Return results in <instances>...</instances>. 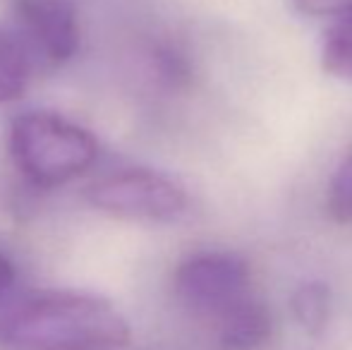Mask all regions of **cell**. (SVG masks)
<instances>
[{"label":"cell","mask_w":352,"mask_h":350,"mask_svg":"<svg viewBox=\"0 0 352 350\" xmlns=\"http://www.w3.org/2000/svg\"><path fill=\"white\" fill-rule=\"evenodd\" d=\"M295 5L309 17H352V0H295Z\"/></svg>","instance_id":"8fae6325"},{"label":"cell","mask_w":352,"mask_h":350,"mask_svg":"<svg viewBox=\"0 0 352 350\" xmlns=\"http://www.w3.org/2000/svg\"><path fill=\"white\" fill-rule=\"evenodd\" d=\"M331 288L324 281H307L297 285L290 298V312L295 322L309 336H321L331 322Z\"/></svg>","instance_id":"ba28073f"},{"label":"cell","mask_w":352,"mask_h":350,"mask_svg":"<svg viewBox=\"0 0 352 350\" xmlns=\"http://www.w3.org/2000/svg\"><path fill=\"white\" fill-rule=\"evenodd\" d=\"M8 151L24 182L53 190L89 173L101 156V144L87 127L60 113L24 111L10 122Z\"/></svg>","instance_id":"7a4b0ae2"},{"label":"cell","mask_w":352,"mask_h":350,"mask_svg":"<svg viewBox=\"0 0 352 350\" xmlns=\"http://www.w3.org/2000/svg\"><path fill=\"white\" fill-rule=\"evenodd\" d=\"M175 298L195 317L216 324L230 309L250 300L252 288L250 264L235 252H197L175 269L173 278Z\"/></svg>","instance_id":"277c9868"},{"label":"cell","mask_w":352,"mask_h":350,"mask_svg":"<svg viewBox=\"0 0 352 350\" xmlns=\"http://www.w3.org/2000/svg\"><path fill=\"white\" fill-rule=\"evenodd\" d=\"M14 278H17V269L10 262V257H5V254L0 252V298L12 288Z\"/></svg>","instance_id":"7c38bea8"},{"label":"cell","mask_w":352,"mask_h":350,"mask_svg":"<svg viewBox=\"0 0 352 350\" xmlns=\"http://www.w3.org/2000/svg\"><path fill=\"white\" fill-rule=\"evenodd\" d=\"M130 338L116 305L74 290L36 293L0 317V346L8 350H120Z\"/></svg>","instance_id":"6da1fadb"},{"label":"cell","mask_w":352,"mask_h":350,"mask_svg":"<svg viewBox=\"0 0 352 350\" xmlns=\"http://www.w3.org/2000/svg\"><path fill=\"white\" fill-rule=\"evenodd\" d=\"M223 350H261L271 341L274 319L264 300L252 295L213 324Z\"/></svg>","instance_id":"8992f818"},{"label":"cell","mask_w":352,"mask_h":350,"mask_svg":"<svg viewBox=\"0 0 352 350\" xmlns=\"http://www.w3.org/2000/svg\"><path fill=\"white\" fill-rule=\"evenodd\" d=\"M34 63L17 36L0 32V106L24 96L32 80Z\"/></svg>","instance_id":"52a82bcc"},{"label":"cell","mask_w":352,"mask_h":350,"mask_svg":"<svg viewBox=\"0 0 352 350\" xmlns=\"http://www.w3.org/2000/svg\"><path fill=\"white\" fill-rule=\"evenodd\" d=\"M321 67L336 80L352 82V17H343L326 32Z\"/></svg>","instance_id":"9c48e42d"},{"label":"cell","mask_w":352,"mask_h":350,"mask_svg":"<svg viewBox=\"0 0 352 350\" xmlns=\"http://www.w3.org/2000/svg\"><path fill=\"white\" fill-rule=\"evenodd\" d=\"M84 199L106 216L144 223H170L187 211L185 187L175 177L144 166L101 175L87 187Z\"/></svg>","instance_id":"3957f363"},{"label":"cell","mask_w":352,"mask_h":350,"mask_svg":"<svg viewBox=\"0 0 352 350\" xmlns=\"http://www.w3.org/2000/svg\"><path fill=\"white\" fill-rule=\"evenodd\" d=\"M17 39L32 63L63 67L79 51L82 29L70 0H14Z\"/></svg>","instance_id":"5b68a950"},{"label":"cell","mask_w":352,"mask_h":350,"mask_svg":"<svg viewBox=\"0 0 352 350\" xmlns=\"http://www.w3.org/2000/svg\"><path fill=\"white\" fill-rule=\"evenodd\" d=\"M326 209L336 223L352 226V149L340 159L331 175Z\"/></svg>","instance_id":"30bf717a"}]
</instances>
